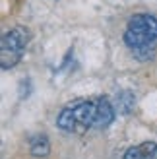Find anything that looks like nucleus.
Here are the masks:
<instances>
[{"mask_svg":"<svg viewBox=\"0 0 157 159\" xmlns=\"http://www.w3.org/2000/svg\"><path fill=\"white\" fill-rule=\"evenodd\" d=\"M29 152H31V155H35V157H47V155H49L51 144H49V140H47V136H35L33 140H31Z\"/></svg>","mask_w":157,"mask_h":159,"instance_id":"obj_5","label":"nucleus"},{"mask_svg":"<svg viewBox=\"0 0 157 159\" xmlns=\"http://www.w3.org/2000/svg\"><path fill=\"white\" fill-rule=\"evenodd\" d=\"M29 43V31L25 27H14L6 31L0 43V62H2V70H8L16 66L21 60L25 47Z\"/></svg>","mask_w":157,"mask_h":159,"instance_id":"obj_3","label":"nucleus"},{"mask_svg":"<svg viewBox=\"0 0 157 159\" xmlns=\"http://www.w3.org/2000/svg\"><path fill=\"white\" fill-rule=\"evenodd\" d=\"M124 159H157V144L147 140L138 146H132L126 149Z\"/></svg>","mask_w":157,"mask_h":159,"instance_id":"obj_4","label":"nucleus"},{"mask_svg":"<svg viewBox=\"0 0 157 159\" xmlns=\"http://www.w3.org/2000/svg\"><path fill=\"white\" fill-rule=\"evenodd\" d=\"M99 118V97L91 101H74L60 111L56 124L60 130L70 134H83L91 128H97Z\"/></svg>","mask_w":157,"mask_h":159,"instance_id":"obj_1","label":"nucleus"},{"mask_svg":"<svg viewBox=\"0 0 157 159\" xmlns=\"http://www.w3.org/2000/svg\"><path fill=\"white\" fill-rule=\"evenodd\" d=\"M157 39V18L150 14H138L128 21L124 31V41L132 51L147 49Z\"/></svg>","mask_w":157,"mask_h":159,"instance_id":"obj_2","label":"nucleus"},{"mask_svg":"<svg viewBox=\"0 0 157 159\" xmlns=\"http://www.w3.org/2000/svg\"><path fill=\"white\" fill-rule=\"evenodd\" d=\"M132 107H134V95H132L130 91H122L119 95V109L122 111V113H128Z\"/></svg>","mask_w":157,"mask_h":159,"instance_id":"obj_6","label":"nucleus"}]
</instances>
